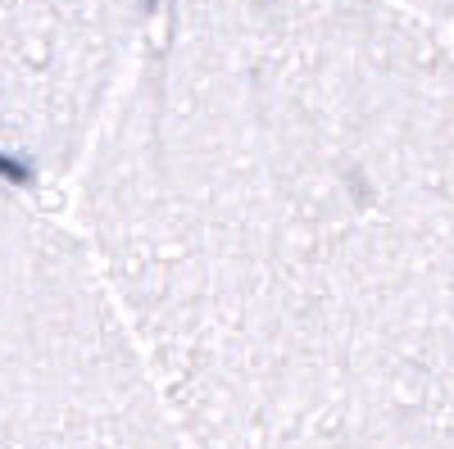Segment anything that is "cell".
Here are the masks:
<instances>
[{
    "label": "cell",
    "instance_id": "cell-1",
    "mask_svg": "<svg viewBox=\"0 0 454 449\" xmlns=\"http://www.w3.org/2000/svg\"><path fill=\"white\" fill-rule=\"evenodd\" d=\"M78 218L186 449H454V55L400 0H160Z\"/></svg>",
    "mask_w": 454,
    "mask_h": 449
},
{
    "label": "cell",
    "instance_id": "cell-2",
    "mask_svg": "<svg viewBox=\"0 0 454 449\" xmlns=\"http://www.w3.org/2000/svg\"><path fill=\"white\" fill-rule=\"evenodd\" d=\"M0 449H186L87 236L0 182Z\"/></svg>",
    "mask_w": 454,
    "mask_h": 449
},
{
    "label": "cell",
    "instance_id": "cell-3",
    "mask_svg": "<svg viewBox=\"0 0 454 449\" xmlns=\"http://www.w3.org/2000/svg\"><path fill=\"white\" fill-rule=\"evenodd\" d=\"M160 0H0V159L73 168Z\"/></svg>",
    "mask_w": 454,
    "mask_h": 449
},
{
    "label": "cell",
    "instance_id": "cell-4",
    "mask_svg": "<svg viewBox=\"0 0 454 449\" xmlns=\"http://www.w3.org/2000/svg\"><path fill=\"white\" fill-rule=\"evenodd\" d=\"M400 5L419 10V14H436V19H454V0H400Z\"/></svg>",
    "mask_w": 454,
    "mask_h": 449
}]
</instances>
